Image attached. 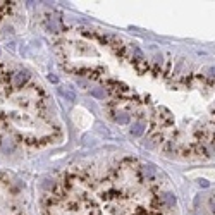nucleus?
Returning a JSON list of instances; mask_svg holds the SVG:
<instances>
[{"instance_id":"nucleus-2","label":"nucleus","mask_w":215,"mask_h":215,"mask_svg":"<svg viewBox=\"0 0 215 215\" xmlns=\"http://www.w3.org/2000/svg\"><path fill=\"white\" fill-rule=\"evenodd\" d=\"M172 201L153 165L122 158L67 170L45 196L43 215H167Z\"/></svg>"},{"instance_id":"nucleus-1","label":"nucleus","mask_w":215,"mask_h":215,"mask_svg":"<svg viewBox=\"0 0 215 215\" xmlns=\"http://www.w3.org/2000/svg\"><path fill=\"white\" fill-rule=\"evenodd\" d=\"M57 48L64 67L100 84L93 95L119 124L136 120L133 136L184 158L215 155V76L150 60L136 45L86 28L64 31Z\"/></svg>"},{"instance_id":"nucleus-3","label":"nucleus","mask_w":215,"mask_h":215,"mask_svg":"<svg viewBox=\"0 0 215 215\" xmlns=\"http://www.w3.org/2000/svg\"><path fill=\"white\" fill-rule=\"evenodd\" d=\"M60 138L50 100L33 76L0 59V152L41 146Z\"/></svg>"},{"instance_id":"nucleus-4","label":"nucleus","mask_w":215,"mask_h":215,"mask_svg":"<svg viewBox=\"0 0 215 215\" xmlns=\"http://www.w3.org/2000/svg\"><path fill=\"white\" fill-rule=\"evenodd\" d=\"M208 205H210V210H214V212H215V195L210 196V201H208Z\"/></svg>"}]
</instances>
